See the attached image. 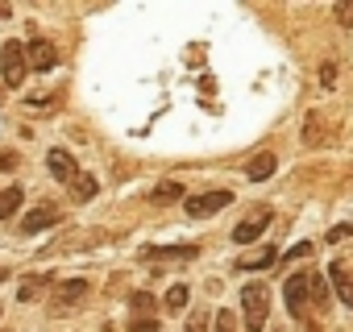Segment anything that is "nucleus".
<instances>
[{
	"mask_svg": "<svg viewBox=\"0 0 353 332\" xmlns=\"http://www.w3.org/2000/svg\"><path fill=\"white\" fill-rule=\"evenodd\" d=\"M303 141H307V145H320V141H324V121H320L316 112L307 116V129H303Z\"/></svg>",
	"mask_w": 353,
	"mask_h": 332,
	"instance_id": "19",
	"label": "nucleus"
},
{
	"mask_svg": "<svg viewBox=\"0 0 353 332\" xmlns=\"http://www.w3.org/2000/svg\"><path fill=\"white\" fill-rule=\"evenodd\" d=\"M46 287H50V278H46V274H34V278H26V282H21L17 299H21V303H34V299H42V291H46Z\"/></svg>",
	"mask_w": 353,
	"mask_h": 332,
	"instance_id": "13",
	"label": "nucleus"
},
{
	"mask_svg": "<svg viewBox=\"0 0 353 332\" xmlns=\"http://www.w3.org/2000/svg\"><path fill=\"white\" fill-rule=\"evenodd\" d=\"M21 200H26L21 187H5V191H0V220H9V216L21 208Z\"/></svg>",
	"mask_w": 353,
	"mask_h": 332,
	"instance_id": "15",
	"label": "nucleus"
},
{
	"mask_svg": "<svg viewBox=\"0 0 353 332\" xmlns=\"http://www.w3.org/2000/svg\"><path fill=\"white\" fill-rule=\"evenodd\" d=\"M50 225H59V208H34L21 220V233H38V229H50Z\"/></svg>",
	"mask_w": 353,
	"mask_h": 332,
	"instance_id": "11",
	"label": "nucleus"
},
{
	"mask_svg": "<svg viewBox=\"0 0 353 332\" xmlns=\"http://www.w3.org/2000/svg\"><path fill=\"white\" fill-rule=\"evenodd\" d=\"M307 299H312V307H316V311H324V307L332 303V295H328V282H324L320 274H307Z\"/></svg>",
	"mask_w": 353,
	"mask_h": 332,
	"instance_id": "12",
	"label": "nucleus"
},
{
	"mask_svg": "<svg viewBox=\"0 0 353 332\" xmlns=\"http://www.w3.org/2000/svg\"><path fill=\"white\" fill-rule=\"evenodd\" d=\"M345 237H353V225H336V229H328V245H332V241H345Z\"/></svg>",
	"mask_w": 353,
	"mask_h": 332,
	"instance_id": "24",
	"label": "nucleus"
},
{
	"mask_svg": "<svg viewBox=\"0 0 353 332\" xmlns=\"http://www.w3.org/2000/svg\"><path fill=\"white\" fill-rule=\"evenodd\" d=\"M270 262H274V249L266 245V253H258V258H250V262H241V266H245V270H262V266H270Z\"/></svg>",
	"mask_w": 353,
	"mask_h": 332,
	"instance_id": "22",
	"label": "nucleus"
},
{
	"mask_svg": "<svg viewBox=\"0 0 353 332\" xmlns=\"http://www.w3.org/2000/svg\"><path fill=\"white\" fill-rule=\"evenodd\" d=\"M154 307H158V299H154L150 291H133V299H129L133 320H137V315H154Z\"/></svg>",
	"mask_w": 353,
	"mask_h": 332,
	"instance_id": "16",
	"label": "nucleus"
},
{
	"mask_svg": "<svg viewBox=\"0 0 353 332\" xmlns=\"http://www.w3.org/2000/svg\"><path fill=\"white\" fill-rule=\"evenodd\" d=\"M83 295H88V278H71V282H59L54 287V299L46 307H50V315H67L71 307H79Z\"/></svg>",
	"mask_w": 353,
	"mask_h": 332,
	"instance_id": "4",
	"label": "nucleus"
},
{
	"mask_svg": "<svg viewBox=\"0 0 353 332\" xmlns=\"http://www.w3.org/2000/svg\"><path fill=\"white\" fill-rule=\"evenodd\" d=\"M216 332H237V320H233V311H216Z\"/></svg>",
	"mask_w": 353,
	"mask_h": 332,
	"instance_id": "23",
	"label": "nucleus"
},
{
	"mask_svg": "<svg viewBox=\"0 0 353 332\" xmlns=\"http://www.w3.org/2000/svg\"><path fill=\"white\" fill-rule=\"evenodd\" d=\"M26 63H30L34 71H54V67H59V50H54V42L34 38V42L26 46Z\"/></svg>",
	"mask_w": 353,
	"mask_h": 332,
	"instance_id": "7",
	"label": "nucleus"
},
{
	"mask_svg": "<svg viewBox=\"0 0 353 332\" xmlns=\"http://www.w3.org/2000/svg\"><path fill=\"white\" fill-rule=\"evenodd\" d=\"M5 278H9V270H0V282H5Z\"/></svg>",
	"mask_w": 353,
	"mask_h": 332,
	"instance_id": "27",
	"label": "nucleus"
},
{
	"mask_svg": "<svg viewBox=\"0 0 353 332\" xmlns=\"http://www.w3.org/2000/svg\"><path fill=\"white\" fill-rule=\"evenodd\" d=\"M208 324H212V315L200 307V311H192V320H188V332H208Z\"/></svg>",
	"mask_w": 353,
	"mask_h": 332,
	"instance_id": "21",
	"label": "nucleus"
},
{
	"mask_svg": "<svg viewBox=\"0 0 353 332\" xmlns=\"http://www.w3.org/2000/svg\"><path fill=\"white\" fill-rule=\"evenodd\" d=\"M26 71H30V63H26V46L21 42H5V46H0V79H5L9 87H21Z\"/></svg>",
	"mask_w": 353,
	"mask_h": 332,
	"instance_id": "2",
	"label": "nucleus"
},
{
	"mask_svg": "<svg viewBox=\"0 0 353 332\" xmlns=\"http://www.w3.org/2000/svg\"><path fill=\"white\" fill-rule=\"evenodd\" d=\"M270 220H274V212H270V208H254V212H250V216L233 229V241H237V245H254Z\"/></svg>",
	"mask_w": 353,
	"mask_h": 332,
	"instance_id": "6",
	"label": "nucleus"
},
{
	"mask_svg": "<svg viewBox=\"0 0 353 332\" xmlns=\"http://www.w3.org/2000/svg\"><path fill=\"white\" fill-rule=\"evenodd\" d=\"M188 299H192V291H188L183 282H174V287L166 291V299H162V307H166V311L174 315V311H183V307H188Z\"/></svg>",
	"mask_w": 353,
	"mask_h": 332,
	"instance_id": "14",
	"label": "nucleus"
},
{
	"mask_svg": "<svg viewBox=\"0 0 353 332\" xmlns=\"http://www.w3.org/2000/svg\"><path fill=\"white\" fill-rule=\"evenodd\" d=\"M46 166H50V175L59 179V183H75L83 171H79V166H75V158L67 154V149H50L46 154Z\"/></svg>",
	"mask_w": 353,
	"mask_h": 332,
	"instance_id": "8",
	"label": "nucleus"
},
{
	"mask_svg": "<svg viewBox=\"0 0 353 332\" xmlns=\"http://www.w3.org/2000/svg\"><path fill=\"white\" fill-rule=\"evenodd\" d=\"M162 324H158V315H137V320H129V332H158Z\"/></svg>",
	"mask_w": 353,
	"mask_h": 332,
	"instance_id": "20",
	"label": "nucleus"
},
{
	"mask_svg": "<svg viewBox=\"0 0 353 332\" xmlns=\"http://www.w3.org/2000/svg\"><path fill=\"white\" fill-rule=\"evenodd\" d=\"M5 17H9V5H0V21H5Z\"/></svg>",
	"mask_w": 353,
	"mask_h": 332,
	"instance_id": "26",
	"label": "nucleus"
},
{
	"mask_svg": "<svg viewBox=\"0 0 353 332\" xmlns=\"http://www.w3.org/2000/svg\"><path fill=\"white\" fill-rule=\"evenodd\" d=\"M274 166H279V158H274V154H254V158H250V166H245V179H250V183H262V179H270V175H274Z\"/></svg>",
	"mask_w": 353,
	"mask_h": 332,
	"instance_id": "10",
	"label": "nucleus"
},
{
	"mask_svg": "<svg viewBox=\"0 0 353 332\" xmlns=\"http://www.w3.org/2000/svg\"><path fill=\"white\" fill-rule=\"evenodd\" d=\"M336 21L349 30V25H353V5H336Z\"/></svg>",
	"mask_w": 353,
	"mask_h": 332,
	"instance_id": "25",
	"label": "nucleus"
},
{
	"mask_svg": "<svg viewBox=\"0 0 353 332\" xmlns=\"http://www.w3.org/2000/svg\"><path fill=\"white\" fill-rule=\"evenodd\" d=\"M328 282H332L336 299H341L345 307H353V274H349L341 262H332V266H328Z\"/></svg>",
	"mask_w": 353,
	"mask_h": 332,
	"instance_id": "9",
	"label": "nucleus"
},
{
	"mask_svg": "<svg viewBox=\"0 0 353 332\" xmlns=\"http://www.w3.org/2000/svg\"><path fill=\"white\" fill-rule=\"evenodd\" d=\"M233 204V191H204V196H188V216H196V220H204V216H216V212H225Z\"/></svg>",
	"mask_w": 353,
	"mask_h": 332,
	"instance_id": "3",
	"label": "nucleus"
},
{
	"mask_svg": "<svg viewBox=\"0 0 353 332\" xmlns=\"http://www.w3.org/2000/svg\"><path fill=\"white\" fill-rule=\"evenodd\" d=\"M241 315H245V332H266V320H270L266 282H250V287L241 291Z\"/></svg>",
	"mask_w": 353,
	"mask_h": 332,
	"instance_id": "1",
	"label": "nucleus"
},
{
	"mask_svg": "<svg viewBox=\"0 0 353 332\" xmlns=\"http://www.w3.org/2000/svg\"><path fill=\"white\" fill-rule=\"evenodd\" d=\"M283 295H287V311L295 320H307V307H312V299H307V274H291L283 282Z\"/></svg>",
	"mask_w": 353,
	"mask_h": 332,
	"instance_id": "5",
	"label": "nucleus"
},
{
	"mask_svg": "<svg viewBox=\"0 0 353 332\" xmlns=\"http://www.w3.org/2000/svg\"><path fill=\"white\" fill-rule=\"evenodd\" d=\"M174 200H183V187L179 183H158L154 187V204H174Z\"/></svg>",
	"mask_w": 353,
	"mask_h": 332,
	"instance_id": "18",
	"label": "nucleus"
},
{
	"mask_svg": "<svg viewBox=\"0 0 353 332\" xmlns=\"http://www.w3.org/2000/svg\"><path fill=\"white\" fill-rule=\"evenodd\" d=\"M71 187H75V200H79V204H88V200H96V191H100V183H96L92 175H79V179H75Z\"/></svg>",
	"mask_w": 353,
	"mask_h": 332,
	"instance_id": "17",
	"label": "nucleus"
}]
</instances>
